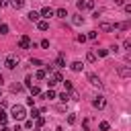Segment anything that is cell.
<instances>
[{"instance_id": "7", "label": "cell", "mask_w": 131, "mask_h": 131, "mask_svg": "<svg viewBox=\"0 0 131 131\" xmlns=\"http://www.w3.org/2000/svg\"><path fill=\"white\" fill-rule=\"evenodd\" d=\"M18 47H20V49H31V39H29V35H23V37L18 39Z\"/></svg>"}, {"instance_id": "28", "label": "cell", "mask_w": 131, "mask_h": 131, "mask_svg": "<svg viewBox=\"0 0 131 131\" xmlns=\"http://www.w3.org/2000/svg\"><path fill=\"white\" fill-rule=\"evenodd\" d=\"M61 82H63V86H66V90H68V92H70V90H74V88H72V82H70V80H61Z\"/></svg>"}, {"instance_id": "35", "label": "cell", "mask_w": 131, "mask_h": 131, "mask_svg": "<svg viewBox=\"0 0 131 131\" xmlns=\"http://www.w3.org/2000/svg\"><path fill=\"white\" fill-rule=\"evenodd\" d=\"M25 129H33V119H29V121H25Z\"/></svg>"}, {"instance_id": "1", "label": "cell", "mask_w": 131, "mask_h": 131, "mask_svg": "<svg viewBox=\"0 0 131 131\" xmlns=\"http://www.w3.org/2000/svg\"><path fill=\"white\" fill-rule=\"evenodd\" d=\"M10 117H12L14 121H23V119L27 117V108H25L23 104H14V106L10 108Z\"/></svg>"}, {"instance_id": "39", "label": "cell", "mask_w": 131, "mask_h": 131, "mask_svg": "<svg viewBox=\"0 0 131 131\" xmlns=\"http://www.w3.org/2000/svg\"><path fill=\"white\" fill-rule=\"evenodd\" d=\"M33 84V80H31V76H27V80H25V86H31Z\"/></svg>"}, {"instance_id": "33", "label": "cell", "mask_w": 131, "mask_h": 131, "mask_svg": "<svg viewBox=\"0 0 131 131\" xmlns=\"http://www.w3.org/2000/svg\"><path fill=\"white\" fill-rule=\"evenodd\" d=\"M39 115H41V111H37V108H33V111H31V119H37Z\"/></svg>"}, {"instance_id": "38", "label": "cell", "mask_w": 131, "mask_h": 131, "mask_svg": "<svg viewBox=\"0 0 131 131\" xmlns=\"http://www.w3.org/2000/svg\"><path fill=\"white\" fill-rule=\"evenodd\" d=\"M82 127H84V131H88V127H90V121H88V119H84V123H82Z\"/></svg>"}, {"instance_id": "18", "label": "cell", "mask_w": 131, "mask_h": 131, "mask_svg": "<svg viewBox=\"0 0 131 131\" xmlns=\"http://www.w3.org/2000/svg\"><path fill=\"white\" fill-rule=\"evenodd\" d=\"M55 14H57L59 18H66V16H68V10H66V8H57V10H55Z\"/></svg>"}, {"instance_id": "40", "label": "cell", "mask_w": 131, "mask_h": 131, "mask_svg": "<svg viewBox=\"0 0 131 131\" xmlns=\"http://www.w3.org/2000/svg\"><path fill=\"white\" fill-rule=\"evenodd\" d=\"M10 4V0H0V6H8Z\"/></svg>"}, {"instance_id": "34", "label": "cell", "mask_w": 131, "mask_h": 131, "mask_svg": "<svg viewBox=\"0 0 131 131\" xmlns=\"http://www.w3.org/2000/svg\"><path fill=\"white\" fill-rule=\"evenodd\" d=\"M31 63H33V66H43V61H41V59H37V57H33V59H31Z\"/></svg>"}, {"instance_id": "17", "label": "cell", "mask_w": 131, "mask_h": 131, "mask_svg": "<svg viewBox=\"0 0 131 131\" xmlns=\"http://www.w3.org/2000/svg\"><path fill=\"white\" fill-rule=\"evenodd\" d=\"M55 96H57V94H55V90H53V88H49V90L43 94V98H49V100H51V98H55Z\"/></svg>"}, {"instance_id": "42", "label": "cell", "mask_w": 131, "mask_h": 131, "mask_svg": "<svg viewBox=\"0 0 131 131\" xmlns=\"http://www.w3.org/2000/svg\"><path fill=\"white\" fill-rule=\"evenodd\" d=\"M0 131H12V129H8L6 125H0Z\"/></svg>"}, {"instance_id": "5", "label": "cell", "mask_w": 131, "mask_h": 131, "mask_svg": "<svg viewBox=\"0 0 131 131\" xmlns=\"http://www.w3.org/2000/svg\"><path fill=\"white\" fill-rule=\"evenodd\" d=\"M16 63H18V59H16V55H8V57L4 59V66H6L8 70H14V68H16Z\"/></svg>"}, {"instance_id": "32", "label": "cell", "mask_w": 131, "mask_h": 131, "mask_svg": "<svg viewBox=\"0 0 131 131\" xmlns=\"http://www.w3.org/2000/svg\"><path fill=\"white\" fill-rule=\"evenodd\" d=\"M23 90V84H12V92H20Z\"/></svg>"}, {"instance_id": "44", "label": "cell", "mask_w": 131, "mask_h": 131, "mask_svg": "<svg viewBox=\"0 0 131 131\" xmlns=\"http://www.w3.org/2000/svg\"><path fill=\"white\" fill-rule=\"evenodd\" d=\"M0 92H2V88H0Z\"/></svg>"}, {"instance_id": "3", "label": "cell", "mask_w": 131, "mask_h": 131, "mask_svg": "<svg viewBox=\"0 0 131 131\" xmlns=\"http://www.w3.org/2000/svg\"><path fill=\"white\" fill-rule=\"evenodd\" d=\"M86 78H88L90 86H94V88H102V82H100V78H98L96 74H92V72H90V74H88Z\"/></svg>"}, {"instance_id": "16", "label": "cell", "mask_w": 131, "mask_h": 131, "mask_svg": "<svg viewBox=\"0 0 131 131\" xmlns=\"http://www.w3.org/2000/svg\"><path fill=\"white\" fill-rule=\"evenodd\" d=\"M35 78H37V80H45V78H47V72H45V70H37Z\"/></svg>"}, {"instance_id": "9", "label": "cell", "mask_w": 131, "mask_h": 131, "mask_svg": "<svg viewBox=\"0 0 131 131\" xmlns=\"http://www.w3.org/2000/svg\"><path fill=\"white\" fill-rule=\"evenodd\" d=\"M98 29H100V31H104V33H111V31H113V25H111V23H106V20H102V23H98Z\"/></svg>"}, {"instance_id": "21", "label": "cell", "mask_w": 131, "mask_h": 131, "mask_svg": "<svg viewBox=\"0 0 131 131\" xmlns=\"http://www.w3.org/2000/svg\"><path fill=\"white\" fill-rule=\"evenodd\" d=\"M29 88H31V94H33V96H39V94H41V90H39V86H33V84H31Z\"/></svg>"}, {"instance_id": "27", "label": "cell", "mask_w": 131, "mask_h": 131, "mask_svg": "<svg viewBox=\"0 0 131 131\" xmlns=\"http://www.w3.org/2000/svg\"><path fill=\"white\" fill-rule=\"evenodd\" d=\"M6 33H8V25L0 23V35H6Z\"/></svg>"}, {"instance_id": "6", "label": "cell", "mask_w": 131, "mask_h": 131, "mask_svg": "<svg viewBox=\"0 0 131 131\" xmlns=\"http://www.w3.org/2000/svg\"><path fill=\"white\" fill-rule=\"evenodd\" d=\"M117 74H119L121 78H131V68H129V66H119V68H117Z\"/></svg>"}, {"instance_id": "8", "label": "cell", "mask_w": 131, "mask_h": 131, "mask_svg": "<svg viewBox=\"0 0 131 131\" xmlns=\"http://www.w3.org/2000/svg\"><path fill=\"white\" fill-rule=\"evenodd\" d=\"M53 14H55V10L49 8V6H43L41 12H39V16H43V18H49V16H53Z\"/></svg>"}, {"instance_id": "11", "label": "cell", "mask_w": 131, "mask_h": 131, "mask_svg": "<svg viewBox=\"0 0 131 131\" xmlns=\"http://www.w3.org/2000/svg\"><path fill=\"white\" fill-rule=\"evenodd\" d=\"M70 68H72V72H82L84 63H82V61H72V66H70Z\"/></svg>"}, {"instance_id": "29", "label": "cell", "mask_w": 131, "mask_h": 131, "mask_svg": "<svg viewBox=\"0 0 131 131\" xmlns=\"http://www.w3.org/2000/svg\"><path fill=\"white\" fill-rule=\"evenodd\" d=\"M68 123H70V125H74V123H76V115H74V113H70V115H68Z\"/></svg>"}, {"instance_id": "43", "label": "cell", "mask_w": 131, "mask_h": 131, "mask_svg": "<svg viewBox=\"0 0 131 131\" xmlns=\"http://www.w3.org/2000/svg\"><path fill=\"white\" fill-rule=\"evenodd\" d=\"M12 131H23V127H20V125H14V129H12Z\"/></svg>"}, {"instance_id": "26", "label": "cell", "mask_w": 131, "mask_h": 131, "mask_svg": "<svg viewBox=\"0 0 131 131\" xmlns=\"http://www.w3.org/2000/svg\"><path fill=\"white\" fill-rule=\"evenodd\" d=\"M72 20H74V25H82V23H84V18H82L80 14H76V16L72 18Z\"/></svg>"}, {"instance_id": "19", "label": "cell", "mask_w": 131, "mask_h": 131, "mask_svg": "<svg viewBox=\"0 0 131 131\" xmlns=\"http://www.w3.org/2000/svg\"><path fill=\"white\" fill-rule=\"evenodd\" d=\"M35 125H37V129H41V127H43V125H45V119H43V117H41V115H39V117H37V119H35Z\"/></svg>"}, {"instance_id": "36", "label": "cell", "mask_w": 131, "mask_h": 131, "mask_svg": "<svg viewBox=\"0 0 131 131\" xmlns=\"http://www.w3.org/2000/svg\"><path fill=\"white\" fill-rule=\"evenodd\" d=\"M76 41H80V43H84V41H86V35H82V33H80V35L76 37Z\"/></svg>"}, {"instance_id": "12", "label": "cell", "mask_w": 131, "mask_h": 131, "mask_svg": "<svg viewBox=\"0 0 131 131\" xmlns=\"http://www.w3.org/2000/svg\"><path fill=\"white\" fill-rule=\"evenodd\" d=\"M37 29H39V31H47V29H49V23H47V20H37Z\"/></svg>"}, {"instance_id": "2", "label": "cell", "mask_w": 131, "mask_h": 131, "mask_svg": "<svg viewBox=\"0 0 131 131\" xmlns=\"http://www.w3.org/2000/svg\"><path fill=\"white\" fill-rule=\"evenodd\" d=\"M61 80H63V76H61L59 72H55V70H53V72H51V76H49V82H47V84L53 88V86H55V84H59Z\"/></svg>"}, {"instance_id": "30", "label": "cell", "mask_w": 131, "mask_h": 131, "mask_svg": "<svg viewBox=\"0 0 131 131\" xmlns=\"http://www.w3.org/2000/svg\"><path fill=\"white\" fill-rule=\"evenodd\" d=\"M98 127H100V131H108V127H111V125H108L106 121H102V123H100Z\"/></svg>"}, {"instance_id": "41", "label": "cell", "mask_w": 131, "mask_h": 131, "mask_svg": "<svg viewBox=\"0 0 131 131\" xmlns=\"http://www.w3.org/2000/svg\"><path fill=\"white\" fill-rule=\"evenodd\" d=\"M115 4H117V6H123V4H125V0H115Z\"/></svg>"}, {"instance_id": "13", "label": "cell", "mask_w": 131, "mask_h": 131, "mask_svg": "<svg viewBox=\"0 0 131 131\" xmlns=\"http://www.w3.org/2000/svg\"><path fill=\"white\" fill-rule=\"evenodd\" d=\"M10 6L18 10V8H23V6H25V0H10Z\"/></svg>"}, {"instance_id": "4", "label": "cell", "mask_w": 131, "mask_h": 131, "mask_svg": "<svg viewBox=\"0 0 131 131\" xmlns=\"http://www.w3.org/2000/svg\"><path fill=\"white\" fill-rule=\"evenodd\" d=\"M104 104H106V98H104L102 94H98V96L92 98V106H94V108H104Z\"/></svg>"}, {"instance_id": "31", "label": "cell", "mask_w": 131, "mask_h": 131, "mask_svg": "<svg viewBox=\"0 0 131 131\" xmlns=\"http://www.w3.org/2000/svg\"><path fill=\"white\" fill-rule=\"evenodd\" d=\"M96 35H98V33H96V31H90V33H88V35H86V39H92V41H94V39H96Z\"/></svg>"}, {"instance_id": "14", "label": "cell", "mask_w": 131, "mask_h": 131, "mask_svg": "<svg viewBox=\"0 0 131 131\" xmlns=\"http://www.w3.org/2000/svg\"><path fill=\"white\" fill-rule=\"evenodd\" d=\"M86 61H88V63H94V61H96V53H94V51H88V53H86Z\"/></svg>"}, {"instance_id": "20", "label": "cell", "mask_w": 131, "mask_h": 131, "mask_svg": "<svg viewBox=\"0 0 131 131\" xmlns=\"http://www.w3.org/2000/svg\"><path fill=\"white\" fill-rule=\"evenodd\" d=\"M123 49H125V51H131V39H129V37L123 41Z\"/></svg>"}, {"instance_id": "23", "label": "cell", "mask_w": 131, "mask_h": 131, "mask_svg": "<svg viewBox=\"0 0 131 131\" xmlns=\"http://www.w3.org/2000/svg\"><path fill=\"white\" fill-rule=\"evenodd\" d=\"M6 119H8V115H6V113L0 108V125H6Z\"/></svg>"}, {"instance_id": "15", "label": "cell", "mask_w": 131, "mask_h": 131, "mask_svg": "<svg viewBox=\"0 0 131 131\" xmlns=\"http://www.w3.org/2000/svg\"><path fill=\"white\" fill-rule=\"evenodd\" d=\"M66 66V59H63V53L61 55H57V59H55V68H63Z\"/></svg>"}, {"instance_id": "37", "label": "cell", "mask_w": 131, "mask_h": 131, "mask_svg": "<svg viewBox=\"0 0 131 131\" xmlns=\"http://www.w3.org/2000/svg\"><path fill=\"white\" fill-rule=\"evenodd\" d=\"M39 45H41V47H43V49H47V47H49V41H47V39H43V41H41V43H39Z\"/></svg>"}, {"instance_id": "22", "label": "cell", "mask_w": 131, "mask_h": 131, "mask_svg": "<svg viewBox=\"0 0 131 131\" xmlns=\"http://www.w3.org/2000/svg\"><path fill=\"white\" fill-rule=\"evenodd\" d=\"M59 100H61V102H68V100H70V92H68V90L61 92V94H59Z\"/></svg>"}, {"instance_id": "10", "label": "cell", "mask_w": 131, "mask_h": 131, "mask_svg": "<svg viewBox=\"0 0 131 131\" xmlns=\"http://www.w3.org/2000/svg\"><path fill=\"white\" fill-rule=\"evenodd\" d=\"M27 16H29V20H31V23H37V20H41V16H39V12H35V10H31V12L27 14Z\"/></svg>"}, {"instance_id": "24", "label": "cell", "mask_w": 131, "mask_h": 131, "mask_svg": "<svg viewBox=\"0 0 131 131\" xmlns=\"http://www.w3.org/2000/svg\"><path fill=\"white\" fill-rule=\"evenodd\" d=\"M96 55L98 57H106L108 55V49H96Z\"/></svg>"}, {"instance_id": "25", "label": "cell", "mask_w": 131, "mask_h": 131, "mask_svg": "<svg viewBox=\"0 0 131 131\" xmlns=\"http://www.w3.org/2000/svg\"><path fill=\"white\" fill-rule=\"evenodd\" d=\"M84 8L92 10V8H94V2H92V0H84Z\"/></svg>"}]
</instances>
